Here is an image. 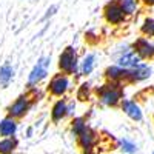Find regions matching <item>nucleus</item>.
<instances>
[{
	"label": "nucleus",
	"instance_id": "obj_1",
	"mask_svg": "<svg viewBox=\"0 0 154 154\" xmlns=\"http://www.w3.org/2000/svg\"><path fill=\"white\" fill-rule=\"evenodd\" d=\"M97 94H99V99H100V102L103 105L116 106L120 102V99H122V88H120L119 83L111 82V83H106L102 88H99Z\"/></svg>",
	"mask_w": 154,
	"mask_h": 154
},
{
	"label": "nucleus",
	"instance_id": "obj_2",
	"mask_svg": "<svg viewBox=\"0 0 154 154\" xmlns=\"http://www.w3.org/2000/svg\"><path fill=\"white\" fill-rule=\"evenodd\" d=\"M59 66L65 74H75V71H77V53L72 46H68L60 54Z\"/></svg>",
	"mask_w": 154,
	"mask_h": 154
},
{
	"label": "nucleus",
	"instance_id": "obj_3",
	"mask_svg": "<svg viewBox=\"0 0 154 154\" xmlns=\"http://www.w3.org/2000/svg\"><path fill=\"white\" fill-rule=\"evenodd\" d=\"M117 65L125 68V69H134V68L142 65V57H140L139 54H136L134 49L125 48L123 54L119 56V59H117Z\"/></svg>",
	"mask_w": 154,
	"mask_h": 154
},
{
	"label": "nucleus",
	"instance_id": "obj_4",
	"mask_svg": "<svg viewBox=\"0 0 154 154\" xmlns=\"http://www.w3.org/2000/svg\"><path fill=\"white\" fill-rule=\"evenodd\" d=\"M69 88V79L66 74H56L48 85V91L53 96H63Z\"/></svg>",
	"mask_w": 154,
	"mask_h": 154
},
{
	"label": "nucleus",
	"instance_id": "obj_5",
	"mask_svg": "<svg viewBox=\"0 0 154 154\" xmlns=\"http://www.w3.org/2000/svg\"><path fill=\"white\" fill-rule=\"evenodd\" d=\"M28 109H29V99H28V96H20V97H17L14 102H12V105L8 108V114H9V117H12V119H19V117H23Z\"/></svg>",
	"mask_w": 154,
	"mask_h": 154
},
{
	"label": "nucleus",
	"instance_id": "obj_6",
	"mask_svg": "<svg viewBox=\"0 0 154 154\" xmlns=\"http://www.w3.org/2000/svg\"><path fill=\"white\" fill-rule=\"evenodd\" d=\"M125 16L126 14L123 12V9L119 5V2H109L105 6V19H106V22H109L112 25L122 23L125 20Z\"/></svg>",
	"mask_w": 154,
	"mask_h": 154
},
{
	"label": "nucleus",
	"instance_id": "obj_7",
	"mask_svg": "<svg viewBox=\"0 0 154 154\" xmlns=\"http://www.w3.org/2000/svg\"><path fill=\"white\" fill-rule=\"evenodd\" d=\"M51 63V59L49 57H45V59H40L37 62V65L32 68L31 74H29V79H28V83L32 86V85H37L38 82H40L42 79H45L46 77V68L48 65Z\"/></svg>",
	"mask_w": 154,
	"mask_h": 154
},
{
	"label": "nucleus",
	"instance_id": "obj_8",
	"mask_svg": "<svg viewBox=\"0 0 154 154\" xmlns=\"http://www.w3.org/2000/svg\"><path fill=\"white\" fill-rule=\"evenodd\" d=\"M134 51L142 59H152L154 57V43L148 42L146 38H139L134 43Z\"/></svg>",
	"mask_w": 154,
	"mask_h": 154
},
{
	"label": "nucleus",
	"instance_id": "obj_9",
	"mask_svg": "<svg viewBox=\"0 0 154 154\" xmlns=\"http://www.w3.org/2000/svg\"><path fill=\"white\" fill-rule=\"evenodd\" d=\"M122 109H123V112L128 116V117L136 120V122H140L142 117H143L142 109H140V106L136 103L134 100H123L122 102Z\"/></svg>",
	"mask_w": 154,
	"mask_h": 154
},
{
	"label": "nucleus",
	"instance_id": "obj_10",
	"mask_svg": "<svg viewBox=\"0 0 154 154\" xmlns=\"http://www.w3.org/2000/svg\"><path fill=\"white\" fill-rule=\"evenodd\" d=\"M152 69L145 65V63H142L140 66L134 68V69H128V80H131V82H140V80H145L148 79V77L151 75Z\"/></svg>",
	"mask_w": 154,
	"mask_h": 154
},
{
	"label": "nucleus",
	"instance_id": "obj_11",
	"mask_svg": "<svg viewBox=\"0 0 154 154\" xmlns=\"http://www.w3.org/2000/svg\"><path fill=\"white\" fill-rule=\"evenodd\" d=\"M17 131V123H16V119L12 117H5L2 122H0V136H3L5 139H9L16 134Z\"/></svg>",
	"mask_w": 154,
	"mask_h": 154
},
{
	"label": "nucleus",
	"instance_id": "obj_12",
	"mask_svg": "<svg viewBox=\"0 0 154 154\" xmlns=\"http://www.w3.org/2000/svg\"><path fill=\"white\" fill-rule=\"evenodd\" d=\"M68 116V103L65 100H57L54 106H53V111H51V117H53L54 122H59L62 120L63 117H66Z\"/></svg>",
	"mask_w": 154,
	"mask_h": 154
},
{
	"label": "nucleus",
	"instance_id": "obj_13",
	"mask_svg": "<svg viewBox=\"0 0 154 154\" xmlns=\"http://www.w3.org/2000/svg\"><path fill=\"white\" fill-rule=\"evenodd\" d=\"M94 142H96V134H94V131L91 130V128H86V130L79 136V145H80L85 151L91 149L93 145H94Z\"/></svg>",
	"mask_w": 154,
	"mask_h": 154
},
{
	"label": "nucleus",
	"instance_id": "obj_14",
	"mask_svg": "<svg viewBox=\"0 0 154 154\" xmlns=\"http://www.w3.org/2000/svg\"><path fill=\"white\" fill-rule=\"evenodd\" d=\"M105 75L108 77L109 80L117 82V80H120V79H128V69H125V68H122V66H119V65L109 66V68H106Z\"/></svg>",
	"mask_w": 154,
	"mask_h": 154
},
{
	"label": "nucleus",
	"instance_id": "obj_15",
	"mask_svg": "<svg viewBox=\"0 0 154 154\" xmlns=\"http://www.w3.org/2000/svg\"><path fill=\"white\" fill-rule=\"evenodd\" d=\"M17 146V140L16 139H2L0 140V154H11Z\"/></svg>",
	"mask_w": 154,
	"mask_h": 154
},
{
	"label": "nucleus",
	"instance_id": "obj_16",
	"mask_svg": "<svg viewBox=\"0 0 154 154\" xmlns=\"http://www.w3.org/2000/svg\"><path fill=\"white\" fill-rule=\"evenodd\" d=\"M119 5L122 6L126 16H131L137 9V0H119Z\"/></svg>",
	"mask_w": 154,
	"mask_h": 154
},
{
	"label": "nucleus",
	"instance_id": "obj_17",
	"mask_svg": "<svg viewBox=\"0 0 154 154\" xmlns=\"http://www.w3.org/2000/svg\"><path fill=\"white\" fill-rule=\"evenodd\" d=\"M94 60H96V56H94V54H88V56L83 57L82 65H80L83 74H89V72L93 71V68H94Z\"/></svg>",
	"mask_w": 154,
	"mask_h": 154
},
{
	"label": "nucleus",
	"instance_id": "obj_18",
	"mask_svg": "<svg viewBox=\"0 0 154 154\" xmlns=\"http://www.w3.org/2000/svg\"><path fill=\"white\" fill-rule=\"evenodd\" d=\"M86 122H85V119L83 117H77V119H74L72 120V133L75 134V136H80L85 130H86Z\"/></svg>",
	"mask_w": 154,
	"mask_h": 154
},
{
	"label": "nucleus",
	"instance_id": "obj_19",
	"mask_svg": "<svg viewBox=\"0 0 154 154\" xmlns=\"http://www.w3.org/2000/svg\"><path fill=\"white\" fill-rule=\"evenodd\" d=\"M11 79H12V68L9 65L0 68V85H8Z\"/></svg>",
	"mask_w": 154,
	"mask_h": 154
},
{
	"label": "nucleus",
	"instance_id": "obj_20",
	"mask_svg": "<svg viewBox=\"0 0 154 154\" xmlns=\"http://www.w3.org/2000/svg\"><path fill=\"white\" fill-rule=\"evenodd\" d=\"M119 143H120V146H122V151L126 152V154H134V152H137V145L133 143L131 140H128V139H120Z\"/></svg>",
	"mask_w": 154,
	"mask_h": 154
},
{
	"label": "nucleus",
	"instance_id": "obj_21",
	"mask_svg": "<svg viewBox=\"0 0 154 154\" xmlns=\"http://www.w3.org/2000/svg\"><path fill=\"white\" fill-rule=\"evenodd\" d=\"M140 31H142V34H145V35H154V19L152 17L145 19L142 26H140Z\"/></svg>",
	"mask_w": 154,
	"mask_h": 154
},
{
	"label": "nucleus",
	"instance_id": "obj_22",
	"mask_svg": "<svg viewBox=\"0 0 154 154\" xmlns=\"http://www.w3.org/2000/svg\"><path fill=\"white\" fill-rule=\"evenodd\" d=\"M143 3H146V5H154V0H143Z\"/></svg>",
	"mask_w": 154,
	"mask_h": 154
},
{
	"label": "nucleus",
	"instance_id": "obj_23",
	"mask_svg": "<svg viewBox=\"0 0 154 154\" xmlns=\"http://www.w3.org/2000/svg\"><path fill=\"white\" fill-rule=\"evenodd\" d=\"M151 154H154V151H152V152H151Z\"/></svg>",
	"mask_w": 154,
	"mask_h": 154
}]
</instances>
